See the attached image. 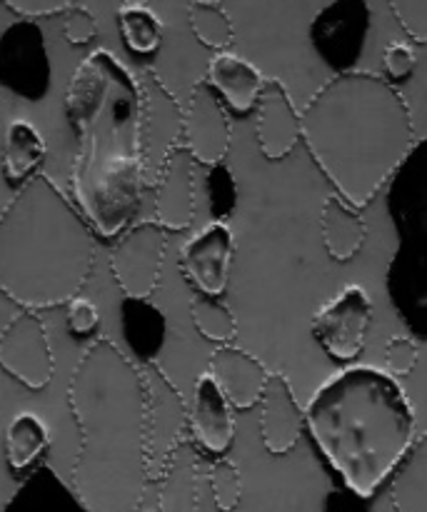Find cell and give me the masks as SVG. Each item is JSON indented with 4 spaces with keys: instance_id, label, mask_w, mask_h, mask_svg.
Returning <instances> with one entry per match:
<instances>
[{
    "instance_id": "6da1fadb",
    "label": "cell",
    "mask_w": 427,
    "mask_h": 512,
    "mask_svg": "<svg viewBox=\"0 0 427 512\" xmlns=\"http://www.w3.org/2000/svg\"><path fill=\"white\" fill-rule=\"evenodd\" d=\"M65 115L78 138L70 190L100 238H118L138 218L148 168L143 148V85L108 48L75 68Z\"/></svg>"
},
{
    "instance_id": "7a4b0ae2",
    "label": "cell",
    "mask_w": 427,
    "mask_h": 512,
    "mask_svg": "<svg viewBox=\"0 0 427 512\" xmlns=\"http://www.w3.org/2000/svg\"><path fill=\"white\" fill-rule=\"evenodd\" d=\"M78 425L75 495L88 512H138L150 478L148 385L143 368L113 340L88 345L68 383Z\"/></svg>"
},
{
    "instance_id": "3957f363",
    "label": "cell",
    "mask_w": 427,
    "mask_h": 512,
    "mask_svg": "<svg viewBox=\"0 0 427 512\" xmlns=\"http://www.w3.org/2000/svg\"><path fill=\"white\" fill-rule=\"evenodd\" d=\"M300 128L310 158L358 210L373 203L415 148L408 100L370 70L330 78L303 108Z\"/></svg>"
},
{
    "instance_id": "277c9868",
    "label": "cell",
    "mask_w": 427,
    "mask_h": 512,
    "mask_svg": "<svg viewBox=\"0 0 427 512\" xmlns=\"http://www.w3.org/2000/svg\"><path fill=\"white\" fill-rule=\"evenodd\" d=\"M305 430L345 490L368 500L418 443L415 410L398 378L373 365L330 375L305 405Z\"/></svg>"
},
{
    "instance_id": "5b68a950",
    "label": "cell",
    "mask_w": 427,
    "mask_h": 512,
    "mask_svg": "<svg viewBox=\"0 0 427 512\" xmlns=\"http://www.w3.org/2000/svg\"><path fill=\"white\" fill-rule=\"evenodd\" d=\"M95 265V230L78 205L38 173L0 213V293L23 310L78 298Z\"/></svg>"
},
{
    "instance_id": "8992f818",
    "label": "cell",
    "mask_w": 427,
    "mask_h": 512,
    "mask_svg": "<svg viewBox=\"0 0 427 512\" xmlns=\"http://www.w3.org/2000/svg\"><path fill=\"white\" fill-rule=\"evenodd\" d=\"M390 220L398 248L388 268V293L403 323L427 338V140L415 143L390 180Z\"/></svg>"
},
{
    "instance_id": "52a82bcc",
    "label": "cell",
    "mask_w": 427,
    "mask_h": 512,
    "mask_svg": "<svg viewBox=\"0 0 427 512\" xmlns=\"http://www.w3.org/2000/svg\"><path fill=\"white\" fill-rule=\"evenodd\" d=\"M373 298L358 283L345 285L313 315V338L335 363H355L368 343Z\"/></svg>"
},
{
    "instance_id": "ba28073f",
    "label": "cell",
    "mask_w": 427,
    "mask_h": 512,
    "mask_svg": "<svg viewBox=\"0 0 427 512\" xmlns=\"http://www.w3.org/2000/svg\"><path fill=\"white\" fill-rule=\"evenodd\" d=\"M373 10L368 0H330L310 23V45L335 75L355 70L368 43Z\"/></svg>"
},
{
    "instance_id": "9c48e42d",
    "label": "cell",
    "mask_w": 427,
    "mask_h": 512,
    "mask_svg": "<svg viewBox=\"0 0 427 512\" xmlns=\"http://www.w3.org/2000/svg\"><path fill=\"white\" fill-rule=\"evenodd\" d=\"M0 88L28 103H38L48 95V45L35 20L23 18L0 33Z\"/></svg>"
},
{
    "instance_id": "30bf717a",
    "label": "cell",
    "mask_w": 427,
    "mask_h": 512,
    "mask_svg": "<svg viewBox=\"0 0 427 512\" xmlns=\"http://www.w3.org/2000/svg\"><path fill=\"white\" fill-rule=\"evenodd\" d=\"M165 248L168 230L155 220H140L120 235L110 253V273L125 298L150 300L163 273Z\"/></svg>"
},
{
    "instance_id": "8fae6325",
    "label": "cell",
    "mask_w": 427,
    "mask_h": 512,
    "mask_svg": "<svg viewBox=\"0 0 427 512\" xmlns=\"http://www.w3.org/2000/svg\"><path fill=\"white\" fill-rule=\"evenodd\" d=\"M0 370L28 390L48 388L55 358L48 328L38 313L23 310L0 330Z\"/></svg>"
},
{
    "instance_id": "7c38bea8",
    "label": "cell",
    "mask_w": 427,
    "mask_h": 512,
    "mask_svg": "<svg viewBox=\"0 0 427 512\" xmlns=\"http://www.w3.org/2000/svg\"><path fill=\"white\" fill-rule=\"evenodd\" d=\"M148 385V463L150 478L163 473L165 463L188 440V403L173 380L158 365H143Z\"/></svg>"
},
{
    "instance_id": "4fadbf2b",
    "label": "cell",
    "mask_w": 427,
    "mask_h": 512,
    "mask_svg": "<svg viewBox=\"0 0 427 512\" xmlns=\"http://www.w3.org/2000/svg\"><path fill=\"white\" fill-rule=\"evenodd\" d=\"M233 255L235 238L230 225L223 220H210L185 240L180 250V270L198 295L223 298L228 290Z\"/></svg>"
},
{
    "instance_id": "5bb4252c",
    "label": "cell",
    "mask_w": 427,
    "mask_h": 512,
    "mask_svg": "<svg viewBox=\"0 0 427 512\" xmlns=\"http://www.w3.org/2000/svg\"><path fill=\"white\" fill-rule=\"evenodd\" d=\"M230 118L225 113V105L213 93L205 80H200L190 93L188 103L183 108V135L180 145L193 155L200 165H218L230 150Z\"/></svg>"
},
{
    "instance_id": "9a60e30c",
    "label": "cell",
    "mask_w": 427,
    "mask_h": 512,
    "mask_svg": "<svg viewBox=\"0 0 427 512\" xmlns=\"http://www.w3.org/2000/svg\"><path fill=\"white\" fill-rule=\"evenodd\" d=\"M188 440L203 458L220 460L235 440V408L210 373L198 375L188 400Z\"/></svg>"
},
{
    "instance_id": "2e32d148",
    "label": "cell",
    "mask_w": 427,
    "mask_h": 512,
    "mask_svg": "<svg viewBox=\"0 0 427 512\" xmlns=\"http://www.w3.org/2000/svg\"><path fill=\"white\" fill-rule=\"evenodd\" d=\"M143 85V148H145V168L148 180L158 178L160 168L180 145L183 135V108L178 98L170 93L168 85L148 70Z\"/></svg>"
},
{
    "instance_id": "e0dca14e",
    "label": "cell",
    "mask_w": 427,
    "mask_h": 512,
    "mask_svg": "<svg viewBox=\"0 0 427 512\" xmlns=\"http://www.w3.org/2000/svg\"><path fill=\"white\" fill-rule=\"evenodd\" d=\"M195 160L183 145L168 155L155 178V223L183 233L195 218Z\"/></svg>"
},
{
    "instance_id": "ac0fdd59",
    "label": "cell",
    "mask_w": 427,
    "mask_h": 512,
    "mask_svg": "<svg viewBox=\"0 0 427 512\" xmlns=\"http://www.w3.org/2000/svg\"><path fill=\"white\" fill-rule=\"evenodd\" d=\"M255 138L260 153L268 160H285L303 140L300 113L283 80L268 78L255 110Z\"/></svg>"
},
{
    "instance_id": "d6986e66",
    "label": "cell",
    "mask_w": 427,
    "mask_h": 512,
    "mask_svg": "<svg viewBox=\"0 0 427 512\" xmlns=\"http://www.w3.org/2000/svg\"><path fill=\"white\" fill-rule=\"evenodd\" d=\"M208 373L235 410H250L260 405L270 378V370L265 368L263 360L233 343L218 345L213 350Z\"/></svg>"
},
{
    "instance_id": "ffe728a7",
    "label": "cell",
    "mask_w": 427,
    "mask_h": 512,
    "mask_svg": "<svg viewBox=\"0 0 427 512\" xmlns=\"http://www.w3.org/2000/svg\"><path fill=\"white\" fill-rule=\"evenodd\" d=\"M305 430V410L295 400L290 380L270 373L260 398V438L270 455H288Z\"/></svg>"
},
{
    "instance_id": "44dd1931",
    "label": "cell",
    "mask_w": 427,
    "mask_h": 512,
    "mask_svg": "<svg viewBox=\"0 0 427 512\" xmlns=\"http://www.w3.org/2000/svg\"><path fill=\"white\" fill-rule=\"evenodd\" d=\"M265 75L248 58L238 53H215L208 63L205 83L213 88L220 103L238 115H250L258 110L260 93L265 88Z\"/></svg>"
},
{
    "instance_id": "7402d4cb",
    "label": "cell",
    "mask_w": 427,
    "mask_h": 512,
    "mask_svg": "<svg viewBox=\"0 0 427 512\" xmlns=\"http://www.w3.org/2000/svg\"><path fill=\"white\" fill-rule=\"evenodd\" d=\"M200 458L190 440L175 448L158 475V512H198L200 510Z\"/></svg>"
},
{
    "instance_id": "603a6c76",
    "label": "cell",
    "mask_w": 427,
    "mask_h": 512,
    "mask_svg": "<svg viewBox=\"0 0 427 512\" xmlns=\"http://www.w3.org/2000/svg\"><path fill=\"white\" fill-rule=\"evenodd\" d=\"M120 330L133 360L153 365L168 338V318L155 303L143 298H123L120 303Z\"/></svg>"
},
{
    "instance_id": "cb8c5ba5",
    "label": "cell",
    "mask_w": 427,
    "mask_h": 512,
    "mask_svg": "<svg viewBox=\"0 0 427 512\" xmlns=\"http://www.w3.org/2000/svg\"><path fill=\"white\" fill-rule=\"evenodd\" d=\"M3 512H88L73 485L63 483L53 468L40 465L23 480Z\"/></svg>"
},
{
    "instance_id": "d4e9b609",
    "label": "cell",
    "mask_w": 427,
    "mask_h": 512,
    "mask_svg": "<svg viewBox=\"0 0 427 512\" xmlns=\"http://www.w3.org/2000/svg\"><path fill=\"white\" fill-rule=\"evenodd\" d=\"M320 235L328 255L338 263H348L363 250L368 238V225L358 208L340 198L338 193L325 198L320 210Z\"/></svg>"
},
{
    "instance_id": "484cf974",
    "label": "cell",
    "mask_w": 427,
    "mask_h": 512,
    "mask_svg": "<svg viewBox=\"0 0 427 512\" xmlns=\"http://www.w3.org/2000/svg\"><path fill=\"white\" fill-rule=\"evenodd\" d=\"M45 155H48V145H45L43 133L30 120L13 118L5 125L0 160H3V175L10 185H25L30 178H35Z\"/></svg>"
},
{
    "instance_id": "4316f807",
    "label": "cell",
    "mask_w": 427,
    "mask_h": 512,
    "mask_svg": "<svg viewBox=\"0 0 427 512\" xmlns=\"http://www.w3.org/2000/svg\"><path fill=\"white\" fill-rule=\"evenodd\" d=\"M50 448V430L40 415L23 413L15 415L5 428L3 438V453L5 463H8L10 473L23 475L33 473L38 460L48 453Z\"/></svg>"
},
{
    "instance_id": "83f0119b",
    "label": "cell",
    "mask_w": 427,
    "mask_h": 512,
    "mask_svg": "<svg viewBox=\"0 0 427 512\" xmlns=\"http://www.w3.org/2000/svg\"><path fill=\"white\" fill-rule=\"evenodd\" d=\"M390 500L395 512H427V433L393 475Z\"/></svg>"
},
{
    "instance_id": "f1b7e54d",
    "label": "cell",
    "mask_w": 427,
    "mask_h": 512,
    "mask_svg": "<svg viewBox=\"0 0 427 512\" xmlns=\"http://www.w3.org/2000/svg\"><path fill=\"white\" fill-rule=\"evenodd\" d=\"M118 28L125 48L135 55H153L163 43V20L148 5H123Z\"/></svg>"
},
{
    "instance_id": "f546056e",
    "label": "cell",
    "mask_w": 427,
    "mask_h": 512,
    "mask_svg": "<svg viewBox=\"0 0 427 512\" xmlns=\"http://www.w3.org/2000/svg\"><path fill=\"white\" fill-rule=\"evenodd\" d=\"M190 320H193V328L198 330L200 338L215 345H230L238 335V320L220 298L195 295L190 300Z\"/></svg>"
},
{
    "instance_id": "4dcf8cb0",
    "label": "cell",
    "mask_w": 427,
    "mask_h": 512,
    "mask_svg": "<svg viewBox=\"0 0 427 512\" xmlns=\"http://www.w3.org/2000/svg\"><path fill=\"white\" fill-rule=\"evenodd\" d=\"M188 23L195 40L203 43L205 48L215 50V53H223V50H228L233 45V20L228 18V13L220 5L193 3L188 10Z\"/></svg>"
},
{
    "instance_id": "1f68e13d",
    "label": "cell",
    "mask_w": 427,
    "mask_h": 512,
    "mask_svg": "<svg viewBox=\"0 0 427 512\" xmlns=\"http://www.w3.org/2000/svg\"><path fill=\"white\" fill-rule=\"evenodd\" d=\"M203 193L205 200H208V210L213 215V220H223L225 223V218H230L235 213V208H238L240 188L235 183L233 173L223 163L208 165Z\"/></svg>"
},
{
    "instance_id": "d6a6232c",
    "label": "cell",
    "mask_w": 427,
    "mask_h": 512,
    "mask_svg": "<svg viewBox=\"0 0 427 512\" xmlns=\"http://www.w3.org/2000/svg\"><path fill=\"white\" fill-rule=\"evenodd\" d=\"M208 485L220 512H233L238 508L240 498H243V478L233 460H213L208 470Z\"/></svg>"
},
{
    "instance_id": "836d02e7",
    "label": "cell",
    "mask_w": 427,
    "mask_h": 512,
    "mask_svg": "<svg viewBox=\"0 0 427 512\" xmlns=\"http://www.w3.org/2000/svg\"><path fill=\"white\" fill-rule=\"evenodd\" d=\"M385 370H388L393 378H408L415 368H418L420 360V345L415 338L408 335H395L385 345Z\"/></svg>"
},
{
    "instance_id": "e575fe53",
    "label": "cell",
    "mask_w": 427,
    "mask_h": 512,
    "mask_svg": "<svg viewBox=\"0 0 427 512\" xmlns=\"http://www.w3.org/2000/svg\"><path fill=\"white\" fill-rule=\"evenodd\" d=\"M388 5L413 43H427V0H388Z\"/></svg>"
},
{
    "instance_id": "d590c367",
    "label": "cell",
    "mask_w": 427,
    "mask_h": 512,
    "mask_svg": "<svg viewBox=\"0 0 427 512\" xmlns=\"http://www.w3.org/2000/svg\"><path fill=\"white\" fill-rule=\"evenodd\" d=\"M65 323H68V333L73 335V338H93L100 328L98 305L90 298H80L78 295V298H73L68 303V318H65Z\"/></svg>"
},
{
    "instance_id": "8d00e7d4",
    "label": "cell",
    "mask_w": 427,
    "mask_h": 512,
    "mask_svg": "<svg viewBox=\"0 0 427 512\" xmlns=\"http://www.w3.org/2000/svg\"><path fill=\"white\" fill-rule=\"evenodd\" d=\"M415 65H418V53H415L413 45L405 43V40H393V43L385 45L383 68L390 80L410 78L415 73Z\"/></svg>"
},
{
    "instance_id": "74e56055",
    "label": "cell",
    "mask_w": 427,
    "mask_h": 512,
    "mask_svg": "<svg viewBox=\"0 0 427 512\" xmlns=\"http://www.w3.org/2000/svg\"><path fill=\"white\" fill-rule=\"evenodd\" d=\"M95 35H98V20L88 8L73 5L70 10H65L63 38L70 45H88L90 40H95Z\"/></svg>"
},
{
    "instance_id": "f35d334b",
    "label": "cell",
    "mask_w": 427,
    "mask_h": 512,
    "mask_svg": "<svg viewBox=\"0 0 427 512\" xmlns=\"http://www.w3.org/2000/svg\"><path fill=\"white\" fill-rule=\"evenodd\" d=\"M5 8H10L13 13H18L20 18H48V15L65 13V10L73 8L78 0H0Z\"/></svg>"
},
{
    "instance_id": "ab89813d",
    "label": "cell",
    "mask_w": 427,
    "mask_h": 512,
    "mask_svg": "<svg viewBox=\"0 0 427 512\" xmlns=\"http://www.w3.org/2000/svg\"><path fill=\"white\" fill-rule=\"evenodd\" d=\"M123 5H148V0H123Z\"/></svg>"
},
{
    "instance_id": "60d3db41",
    "label": "cell",
    "mask_w": 427,
    "mask_h": 512,
    "mask_svg": "<svg viewBox=\"0 0 427 512\" xmlns=\"http://www.w3.org/2000/svg\"><path fill=\"white\" fill-rule=\"evenodd\" d=\"M193 3H213V5H220L223 0H193Z\"/></svg>"
}]
</instances>
